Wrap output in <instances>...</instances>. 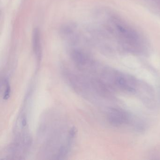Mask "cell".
I'll return each instance as SVG.
<instances>
[{"instance_id": "1", "label": "cell", "mask_w": 160, "mask_h": 160, "mask_svg": "<svg viewBox=\"0 0 160 160\" xmlns=\"http://www.w3.org/2000/svg\"><path fill=\"white\" fill-rule=\"evenodd\" d=\"M109 123L114 126H119L129 122V115L124 111L116 108H110L107 113Z\"/></svg>"}, {"instance_id": "2", "label": "cell", "mask_w": 160, "mask_h": 160, "mask_svg": "<svg viewBox=\"0 0 160 160\" xmlns=\"http://www.w3.org/2000/svg\"><path fill=\"white\" fill-rule=\"evenodd\" d=\"M72 60L79 68L88 70L94 66V63L88 56L80 50H76L71 53Z\"/></svg>"}, {"instance_id": "3", "label": "cell", "mask_w": 160, "mask_h": 160, "mask_svg": "<svg viewBox=\"0 0 160 160\" xmlns=\"http://www.w3.org/2000/svg\"><path fill=\"white\" fill-rule=\"evenodd\" d=\"M33 46L34 52L37 59L40 60L41 58V39L40 31L38 28L34 29L33 34Z\"/></svg>"}, {"instance_id": "4", "label": "cell", "mask_w": 160, "mask_h": 160, "mask_svg": "<svg viewBox=\"0 0 160 160\" xmlns=\"http://www.w3.org/2000/svg\"><path fill=\"white\" fill-rule=\"evenodd\" d=\"M4 86V92L3 95V99L5 100H8L11 94V86L9 85V82L7 79H5L3 81Z\"/></svg>"}]
</instances>
